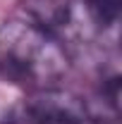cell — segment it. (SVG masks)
Segmentation results:
<instances>
[{"mask_svg":"<svg viewBox=\"0 0 122 124\" xmlns=\"http://www.w3.org/2000/svg\"><path fill=\"white\" fill-rule=\"evenodd\" d=\"M72 2L74 0H24V12L36 24L58 33L72 17Z\"/></svg>","mask_w":122,"mask_h":124,"instance_id":"obj_3","label":"cell"},{"mask_svg":"<svg viewBox=\"0 0 122 124\" xmlns=\"http://www.w3.org/2000/svg\"><path fill=\"white\" fill-rule=\"evenodd\" d=\"M120 5L122 0H86V12L96 26L110 29L120 19Z\"/></svg>","mask_w":122,"mask_h":124,"instance_id":"obj_4","label":"cell"},{"mask_svg":"<svg viewBox=\"0 0 122 124\" xmlns=\"http://www.w3.org/2000/svg\"><path fill=\"white\" fill-rule=\"evenodd\" d=\"M0 62L36 88L58 86L70 72V53L60 36L29 17H10L0 24Z\"/></svg>","mask_w":122,"mask_h":124,"instance_id":"obj_1","label":"cell"},{"mask_svg":"<svg viewBox=\"0 0 122 124\" xmlns=\"http://www.w3.org/2000/svg\"><path fill=\"white\" fill-rule=\"evenodd\" d=\"M22 124H96L89 105L58 86L34 88L19 108Z\"/></svg>","mask_w":122,"mask_h":124,"instance_id":"obj_2","label":"cell"}]
</instances>
